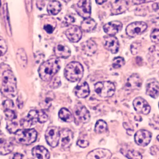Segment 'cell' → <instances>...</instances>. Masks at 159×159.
Returning a JSON list of instances; mask_svg holds the SVG:
<instances>
[{
	"mask_svg": "<svg viewBox=\"0 0 159 159\" xmlns=\"http://www.w3.org/2000/svg\"><path fill=\"white\" fill-rule=\"evenodd\" d=\"M61 68L60 62L57 58H51L43 63L38 70L40 78L44 81L51 80Z\"/></svg>",
	"mask_w": 159,
	"mask_h": 159,
	"instance_id": "1",
	"label": "cell"
},
{
	"mask_svg": "<svg viewBox=\"0 0 159 159\" xmlns=\"http://www.w3.org/2000/svg\"><path fill=\"white\" fill-rule=\"evenodd\" d=\"M16 79L12 71L7 70L3 73L1 91L5 96L13 97L16 92Z\"/></svg>",
	"mask_w": 159,
	"mask_h": 159,
	"instance_id": "2",
	"label": "cell"
},
{
	"mask_svg": "<svg viewBox=\"0 0 159 159\" xmlns=\"http://www.w3.org/2000/svg\"><path fill=\"white\" fill-rule=\"evenodd\" d=\"M48 119L47 115L42 110H31L25 118L20 120V124L24 129H28L35 125L37 122L43 123Z\"/></svg>",
	"mask_w": 159,
	"mask_h": 159,
	"instance_id": "3",
	"label": "cell"
},
{
	"mask_svg": "<svg viewBox=\"0 0 159 159\" xmlns=\"http://www.w3.org/2000/svg\"><path fill=\"white\" fill-rule=\"evenodd\" d=\"M84 74L83 66L79 62H72L66 66L64 70V75L69 81L75 82L82 78Z\"/></svg>",
	"mask_w": 159,
	"mask_h": 159,
	"instance_id": "4",
	"label": "cell"
},
{
	"mask_svg": "<svg viewBox=\"0 0 159 159\" xmlns=\"http://www.w3.org/2000/svg\"><path fill=\"white\" fill-rule=\"evenodd\" d=\"M15 134L16 141L24 145L31 144L36 141L37 137V132L33 129L18 130Z\"/></svg>",
	"mask_w": 159,
	"mask_h": 159,
	"instance_id": "5",
	"label": "cell"
},
{
	"mask_svg": "<svg viewBox=\"0 0 159 159\" xmlns=\"http://www.w3.org/2000/svg\"><path fill=\"white\" fill-rule=\"evenodd\" d=\"M115 85L109 81L98 82L94 86L95 92L102 98L112 97L115 93Z\"/></svg>",
	"mask_w": 159,
	"mask_h": 159,
	"instance_id": "6",
	"label": "cell"
},
{
	"mask_svg": "<svg viewBox=\"0 0 159 159\" xmlns=\"http://www.w3.org/2000/svg\"><path fill=\"white\" fill-rule=\"evenodd\" d=\"M74 115L75 122L77 123H88L90 119L89 112L85 106L81 104L75 105Z\"/></svg>",
	"mask_w": 159,
	"mask_h": 159,
	"instance_id": "7",
	"label": "cell"
},
{
	"mask_svg": "<svg viewBox=\"0 0 159 159\" xmlns=\"http://www.w3.org/2000/svg\"><path fill=\"white\" fill-rule=\"evenodd\" d=\"M148 28L147 24L143 21H135L129 24L126 29V33L129 36L134 37L142 34Z\"/></svg>",
	"mask_w": 159,
	"mask_h": 159,
	"instance_id": "8",
	"label": "cell"
},
{
	"mask_svg": "<svg viewBox=\"0 0 159 159\" xmlns=\"http://www.w3.org/2000/svg\"><path fill=\"white\" fill-rule=\"evenodd\" d=\"M45 138L48 144L52 147H55L59 143L60 134L58 128L56 127H49L46 130Z\"/></svg>",
	"mask_w": 159,
	"mask_h": 159,
	"instance_id": "9",
	"label": "cell"
},
{
	"mask_svg": "<svg viewBox=\"0 0 159 159\" xmlns=\"http://www.w3.org/2000/svg\"><path fill=\"white\" fill-rule=\"evenodd\" d=\"M152 133L146 130L138 131L134 135V141L139 146L145 147L149 144L152 139Z\"/></svg>",
	"mask_w": 159,
	"mask_h": 159,
	"instance_id": "10",
	"label": "cell"
},
{
	"mask_svg": "<svg viewBox=\"0 0 159 159\" xmlns=\"http://www.w3.org/2000/svg\"><path fill=\"white\" fill-rule=\"evenodd\" d=\"M75 9L78 15L83 18L89 17L91 9L90 0H80Z\"/></svg>",
	"mask_w": 159,
	"mask_h": 159,
	"instance_id": "11",
	"label": "cell"
},
{
	"mask_svg": "<svg viewBox=\"0 0 159 159\" xmlns=\"http://www.w3.org/2000/svg\"><path fill=\"white\" fill-rule=\"evenodd\" d=\"M143 85V80L138 74L134 73L129 77L126 82V89L129 91L140 90Z\"/></svg>",
	"mask_w": 159,
	"mask_h": 159,
	"instance_id": "12",
	"label": "cell"
},
{
	"mask_svg": "<svg viewBox=\"0 0 159 159\" xmlns=\"http://www.w3.org/2000/svg\"><path fill=\"white\" fill-rule=\"evenodd\" d=\"M133 106L136 112L143 115H148L151 110L149 104L142 97H137L134 101Z\"/></svg>",
	"mask_w": 159,
	"mask_h": 159,
	"instance_id": "13",
	"label": "cell"
},
{
	"mask_svg": "<svg viewBox=\"0 0 159 159\" xmlns=\"http://www.w3.org/2000/svg\"><path fill=\"white\" fill-rule=\"evenodd\" d=\"M61 143L63 148H69L72 144L74 140V134L70 130L68 129H63L60 131Z\"/></svg>",
	"mask_w": 159,
	"mask_h": 159,
	"instance_id": "14",
	"label": "cell"
},
{
	"mask_svg": "<svg viewBox=\"0 0 159 159\" xmlns=\"http://www.w3.org/2000/svg\"><path fill=\"white\" fill-rule=\"evenodd\" d=\"M65 34L70 42L77 43L81 39L82 33L78 26L73 25L66 30Z\"/></svg>",
	"mask_w": 159,
	"mask_h": 159,
	"instance_id": "15",
	"label": "cell"
},
{
	"mask_svg": "<svg viewBox=\"0 0 159 159\" xmlns=\"http://www.w3.org/2000/svg\"><path fill=\"white\" fill-rule=\"evenodd\" d=\"M146 94L154 99L159 96V83L155 79H150L147 82Z\"/></svg>",
	"mask_w": 159,
	"mask_h": 159,
	"instance_id": "16",
	"label": "cell"
},
{
	"mask_svg": "<svg viewBox=\"0 0 159 159\" xmlns=\"http://www.w3.org/2000/svg\"><path fill=\"white\" fill-rule=\"evenodd\" d=\"M122 23L118 21H114L107 23L104 26L103 30L109 35H114L119 32L122 29Z\"/></svg>",
	"mask_w": 159,
	"mask_h": 159,
	"instance_id": "17",
	"label": "cell"
},
{
	"mask_svg": "<svg viewBox=\"0 0 159 159\" xmlns=\"http://www.w3.org/2000/svg\"><path fill=\"white\" fill-rule=\"evenodd\" d=\"M104 46L107 50L113 54L117 53L119 49V43L116 37L114 35L107 36L104 39Z\"/></svg>",
	"mask_w": 159,
	"mask_h": 159,
	"instance_id": "18",
	"label": "cell"
},
{
	"mask_svg": "<svg viewBox=\"0 0 159 159\" xmlns=\"http://www.w3.org/2000/svg\"><path fill=\"white\" fill-rule=\"evenodd\" d=\"M112 157V153L109 150L103 148H97L91 151L87 156L89 159H108Z\"/></svg>",
	"mask_w": 159,
	"mask_h": 159,
	"instance_id": "19",
	"label": "cell"
},
{
	"mask_svg": "<svg viewBox=\"0 0 159 159\" xmlns=\"http://www.w3.org/2000/svg\"><path fill=\"white\" fill-rule=\"evenodd\" d=\"M129 3L126 0H116L112 5L111 13L113 15L122 14L128 9Z\"/></svg>",
	"mask_w": 159,
	"mask_h": 159,
	"instance_id": "20",
	"label": "cell"
},
{
	"mask_svg": "<svg viewBox=\"0 0 159 159\" xmlns=\"http://www.w3.org/2000/svg\"><path fill=\"white\" fill-rule=\"evenodd\" d=\"M55 55L57 58H67L71 55V50L69 46L63 43H60L54 49Z\"/></svg>",
	"mask_w": 159,
	"mask_h": 159,
	"instance_id": "21",
	"label": "cell"
},
{
	"mask_svg": "<svg viewBox=\"0 0 159 159\" xmlns=\"http://www.w3.org/2000/svg\"><path fill=\"white\" fill-rule=\"evenodd\" d=\"M55 98V94L52 91H48L42 94L40 100V105L43 109H48L51 105Z\"/></svg>",
	"mask_w": 159,
	"mask_h": 159,
	"instance_id": "22",
	"label": "cell"
},
{
	"mask_svg": "<svg viewBox=\"0 0 159 159\" xmlns=\"http://www.w3.org/2000/svg\"><path fill=\"white\" fill-rule=\"evenodd\" d=\"M32 154L35 159H48L50 157L48 150L42 146H37L34 147L32 150Z\"/></svg>",
	"mask_w": 159,
	"mask_h": 159,
	"instance_id": "23",
	"label": "cell"
},
{
	"mask_svg": "<svg viewBox=\"0 0 159 159\" xmlns=\"http://www.w3.org/2000/svg\"><path fill=\"white\" fill-rule=\"evenodd\" d=\"M75 93L79 98H85L90 93L89 87L87 82H85L77 85L75 89Z\"/></svg>",
	"mask_w": 159,
	"mask_h": 159,
	"instance_id": "24",
	"label": "cell"
},
{
	"mask_svg": "<svg viewBox=\"0 0 159 159\" xmlns=\"http://www.w3.org/2000/svg\"><path fill=\"white\" fill-rule=\"evenodd\" d=\"M81 47L83 52L89 56H92L94 54L97 49L96 43L91 39L82 43Z\"/></svg>",
	"mask_w": 159,
	"mask_h": 159,
	"instance_id": "25",
	"label": "cell"
},
{
	"mask_svg": "<svg viewBox=\"0 0 159 159\" xmlns=\"http://www.w3.org/2000/svg\"><path fill=\"white\" fill-rule=\"evenodd\" d=\"M14 145L11 142L4 139H0V154L8 155L13 151Z\"/></svg>",
	"mask_w": 159,
	"mask_h": 159,
	"instance_id": "26",
	"label": "cell"
},
{
	"mask_svg": "<svg viewBox=\"0 0 159 159\" xmlns=\"http://www.w3.org/2000/svg\"><path fill=\"white\" fill-rule=\"evenodd\" d=\"M148 60L152 64H156L159 63V46L154 45L149 49L148 55Z\"/></svg>",
	"mask_w": 159,
	"mask_h": 159,
	"instance_id": "27",
	"label": "cell"
},
{
	"mask_svg": "<svg viewBox=\"0 0 159 159\" xmlns=\"http://www.w3.org/2000/svg\"><path fill=\"white\" fill-rule=\"evenodd\" d=\"M97 23L95 21L91 18L85 19L81 23V29L84 31L89 32L93 30L96 28Z\"/></svg>",
	"mask_w": 159,
	"mask_h": 159,
	"instance_id": "28",
	"label": "cell"
},
{
	"mask_svg": "<svg viewBox=\"0 0 159 159\" xmlns=\"http://www.w3.org/2000/svg\"><path fill=\"white\" fill-rule=\"evenodd\" d=\"M61 6L60 3L57 1H52L49 2L47 7V11L50 15H57L60 12Z\"/></svg>",
	"mask_w": 159,
	"mask_h": 159,
	"instance_id": "29",
	"label": "cell"
},
{
	"mask_svg": "<svg viewBox=\"0 0 159 159\" xmlns=\"http://www.w3.org/2000/svg\"><path fill=\"white\" fill-rule=\"evenodd\" d=\"M60 118L66 122H71L73 120L74 117L71 112L65 108H62L59 112Z\"/></svg>",
	"mask_w": 159,
	"mask_h": 159,
	"instance_id": "30",
	"label": "cell"
},
{
	"mask_svg": "<svg viewBox=\"0 0 159 159\" xmlns=\"http://www.w3.org/2000/svg\"><path fill=\"white\" fill-rule=\"evenodd\" d=\"M17 58L20 64L22 67H25L27 63V58L26 52L24 49H18L17 53Z\"/></svg>",
	"mask_w": 159,
	"mask_h": 159,
	"instance_id": "31",
	"label": "cell"
},
{
	"mask_svg": "<svg viewBox=\"0 0 159 159\" xmlns=\"http://www.w3.org/2000/svg\"><path fill=\"white\" fill-rule=\"evenodd\" d=\"M107 129V124L106 122L102 119L97 121L95 125L94 130L97 133H102L106 131Z\"/></svg>",
	"mask_w": 159,
	"mask_h": 159,
	"instance_id": "32",
	"label": "cell"
},
{
	"mask_svg": "<svg viewBox=\"0 0 159 159\" xmlns=\"http://www.w3.org/2000/svg\"><path fill=\"white\" fill-rule=\"evenodd\" d=\"M4 17L6 27L7 28L8 33L11 35V31L10 29V23H9V16H8V11H7V4H5L4 6Z\"/></svg>",
	"mask_w": 159,
	"mask_h": 159,
	"instance_id": "33",
	"label": "cell"
},
{
	"mask_svg": "<svg viewBox=\"0 0 159 159\" xmlns=\"http://www.w3.org/2000/svg\"><path fill=\"white\" fill-rule=\"evenodd\" d=\"M124 64H125V60L124 58L121 57H118L114 59L112 66L113 68L118 69L123 66Z\"/></svg>",
	"mask_w": 159,
	"mask_h": 159,
	"instance_id": "34",
	"label": "cell"
},
{
	"mask_svg": "<svg viewBox=\"0 0 159 159\" xmlns=\"http://www.w3.org/2000/svg\"><path fill=\"white\" fill-rule=\"evenodd\" d=\"M7 129L10 133H15L18 130V125L16 122H9L7 125Z\"/></svg>",
	"mask_w": 159,
	"mask_h": 159,
	"instance_id": "35",
	"label": "cell"
},
{
	"mask_svg": "<svg viewBox=\"0 0 159 159\" xmlns=\"http://www.w3.org/2000/svg\"><path fill=\"white\" fill-rule=\"evenodd\" d=\"M126 157L129 159H139L143 158L142 155L137 151L133 150L129 151L126 153Z\"/></svg>",
	"mask_w": 159,
	"mask_h": 159,
	"instance_id": "36",
	"label": "cell"
},
{
	"mask_svg": "<svg viewBox=\"0 0 159 159\" xmlns=\"http://www.w3.org/2000/svg\"><path fill=\"white\" fill-rule=\"evenodd\" d=\"M7 46L5 40L0 37V57L3 56L7 51Z\"/></svg>",
	"mask_w": 159,
	"mask_h": 159,
	"instance_id": "37",
	"label": "cell"
},
{
	"mask_svg": "<svg viewBox=\"0 0 159 159\" xmlns=\"http://www.w3.org/2000/svg\"><path fill=\"white\" fill-rule=\"evenodd\" d=\"M150 39L155 44H159V29H155L150 35Z\"/></svg>",
	"mask_w": 159,
	"mask_h": 159,
	"instance_id": "38",
	"label": "cell"
},
{
	"mask_svg": "<svg viewBox=\"0 0 159 159\" xmlns=\"http://www.w3.org/2000/svg\"><path fill=\"white\" fill-rule=\"evenodd\" d=\"M141 46V43L140 42H134L131 45V51L133 55H136L139 52Z\"/></svg>",
	"mask_w": 159,
	"mask_h": 159,
	"instance_id": "39",
	"label": "cell"
},
{
	"mask_svg": "<svg viewBox=\"0 0 159 159\" xmlns=\"http://www.w3.org/2000/svg\"><path fill=\"white\" fill-rule=\"evenodd\" d=\"M4 114L7 118L9 120H12L16 118V113L11 109H7L4 110Z\"/></svg>",
	"mask_w": 159,
	"mask_h": 159,
	"instance_id": "40",
	"label": "cell"
},
{
	"mask_svg": "<svg viewBox=\"0 0 159 159\" xmlns=\"http://www.w3.org/2000/svg\"><path fill=\"white\" fill-rule=\"evenodd\" d=\"M61 85L60 78L58 77H55L54 79H51L49 84V87L51 88L56 89L58 88Z\"/></svg>",
	"mask_w": 159,
	"mask_h": 159,
	"instance_id": "41",
	"label": "cell"
},
{
	"mask_svg": "<svg viewBox=\"0 0 159 159\" xmlns=\"http://www.w3.org/2000/svg\"><path fill=\"white\" fill-rule=\"evenodd\" d=\"M77 144L81 148H85L89 146V142L87 137L83 136L78 140Z\"/></svg>",
	"mask_w": 159,
	"mask_h": 159,
	"instance_id": "42",
	"label": "cell"
},
{
	"mask_svg": "<svg viewBox=\"0 0 159 159\" xmlns=\"http://www.w3.org/2000/svg\"><path fill=\"white\" fill-rule=\"evenodd\" d=\"M3 106L5 109H13L14 107V104L11 100H6L3 103Z\"/></svg>",
	"mask_w": 159,
	"mask_h": 159,
	"instance_id": "43",
	"label": "cell"
},
{
	"mask_svg": "<svg viewBox=\"0 0 159 159\" xmlns=\"http://www.w3.org/2000/svg\"><path fill=\"white\" fill-rule=\"evenodd\" d=\"M44 29L48 33L51 34L54 31L55 27H53L51 24H47L44 26Z\"/></svg>",
	"mask_w": 159,
	"mask_h": 159,
	"instance_id": "44",
	"label": "cell"
},
{
	"mask_svg": "<svg viewBox=\"0 0 159 159\" xmlns=\"http://www.w3.org/2000/svg\"><path fill=\"white\" fill-rule=\"evenodd\" d=\"M155 0H132L133 2L135 5H140L145 3L154 2Z\"/></svg>",
	"mask_w": 159,
	"mask_h": 159,
	"instance_id": "45",
	"label": "cell"
},
{
	"mask_svg": "<svg viewBox=\"0 0 159 159\" xmlns=\"http://www.w3.org/2000/svg\"><path fill=\"white\" fill-rule=\"evenodd\" d=\"M75 21L74 18L71 16H67L65 17V24L70 25L72 23H73Z\"/></svg>",
	"mask_w": 159,
	"mask_h": 159,
	"instance_id": "46",
	"label": "cell"
},
{
	"mask_svg": "<svg viewBox=\"0 0 159 159\" xmlns=\"http://www.w3.org/2000/svg\"><path fill=\"white\" fill-rule=\"evenodd\" d=\"M26 5H27V9L29 12H30L32 10V2L31 0H26Z\"/></svg>",
	"mask_w": 159,
	"mask_h": 159,
	"instance_id": "47",
	"label": "cell"
},
{
	"mask_svg": "<svg viewBox=\"0 0 159 159\" xmlns=\"http://www.w3.org/2000/svg\"><path fill=\"white\" fill-rule=\"evenodd\" d=\"M22 158H23V156L21 154H19V153H16L14 155L13 159H22Z\"/></svg>",
	"mask_w": 159,
	"mask_h": 159,
	"instance_id": "48",
	"label": "cell"
},
{
	"mask_svg": "<svg viewBox=\"0 0 159 159\" xmlns=\"http://www.w3.org/2000/svg\"><path fill=\"white\" fill-rule=\"evenodd\" d=\"M96 1V2L98 4L101 5L102 4L104 3L105 2H107V0H95Z\"/></svg>",
	"mask_w": 159,
	"mask_h": 159,
	"instance_id": "49",
	"label": "cell"
},
{
	"mask_svg": "<svg viewBox=\"0 0 159 159\" xmlns=\"http://www.w3.org/2000/svg\"><path fill=\"white\" fill-rule=\"evenodd\" d=\"M153 5H154L156 6V7H153V8H154V9H158L159 7L158 6H158L157 3H155Z\"/></svg>",
	"mask_w": 159,
	"mask_h": 159,
	"instance_id": "50",
	"label": "cell"
},
{
	"mask_svg": "<svg viewBox=\"0 0 159 159\" xmlns=\"http://www.w3.org/2000/svg\"><path fill=\"white\" fill-rule=\"evenodd\" d=\"M157 139L158 141L159 142V135L157 136Z\"/></svg>",
	"mask_w": 159,
	"mask_h": 159,
	"instance_id": "51",
	"label": "cell"
},
{
	"mask_svg": "<svg viewBox=\"0 0 159 159\" xmlns=\"http://www.w3.org/2000/svg\"></svg>",
	"mask_w": 159,
	"mask_h": 159,
	"instance_id": "52",
	"label": "cell"
}]
</instances>
